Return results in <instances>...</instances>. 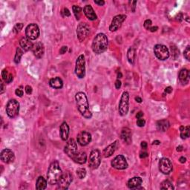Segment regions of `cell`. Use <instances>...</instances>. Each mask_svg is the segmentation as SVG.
<instances>
[{
  "mask_svg": "<svg viewBox=\"0 0 190 190\" xmlns=\"http://www.w3.org/2000/svg\"><path fill=\"white\" fill-rule=\"evenodd\" d=\"M127 57H128V60L129 63L134 64L135 63V57H136V51L135 49L133 47H131L128 49V53H127Z\"/></svg>",
  "mask_w": 190,
  "mask_h": 190,
  "instance_id": "f546056e",
  "label": "cell"
},
{
  "mask_svg": "<svg viewBox=\"0 0 190 190\" xmlns=\"http://www.w3.org/2000/svg\"><path fill=\"white\" fill-rule=\"evenodd\" d=\"M152 144H155V145H159V144H161V142H160L159 141H155L153 143H152Z\"/></svg>",
  "mask_w": 190,
  "mask_h": 190,
  "instance_id": "6125c7cd",
  "label": "cell"
},
{
  "mask_svg": "<svg viewBox=\"0 0 190 190\" xmlns=\"http://www.w3.org/2000/svg\"><path fill=\"white\" fill-rule=\"evenodd\" d=\"M121 81L119 80H118L115 82V87H116L117 89H119V88H120L121 87Z\"/></svg>",
  "mask_w": 190,
  "mask_h": 190,
  "instance_id": "7dc6e473",
  "label": "cell"
},
{
  "mask_svg": "<svg viewBox=\"0 0 190 190\" xmlns=\"http://www.w3.org/2000/svg\"><path fill=\"white\" fill-rule=\"evenodd\" d=\"M77 175L78 178L80 179H83L86 176V170L84 168H79L77 170Z\"/></svg>",
  "mask_w": 190,
  "mask_h": 190,
  "instance_id": "e575fe53",
  "label": "cell"
},
{
  "mask_svg": "<svg viewBox=\"0 0 190 190\" xmlns=\"http://www.w3.org/2000/svg\"><path fill=\"white\" fill-rule=\"evenodd\" d=\"M158 166H159V170L164 175H168L172 171V162L168 158H161Z\"/></svg>",
  "mask_w": 190,
  "mask_h": 190,
  "instance_id": "5bb4252c",
  "label": "cell"
},
{
  "mask_svg": "<svg viewBox=\"0 0 190 190\" xmlns=\"http://www.w3.org/2000/svg\"><path fill=\"white\" fill-rule=\"evenodd\" d=\"M113 168L119 170H123L128 167V163L123 155H118L115 157L111 163Z\"/></svg>",
  "mask_w": 190,
  "mask_h": 190,
  "instance_id": "8fae6325",
  "label": "cell"
},
{
  "mask_svg": "<svg viewBox=\"0 0 190 190\" xmlns=\"http://www.w3.org/2000/svg\"><path fill=\"white\" fill-rule=\"evenodd\" d=\"M67 50H68V47H67V46H62V48H60V54H65V52L67 51Z\"/></svg>",
  "mask_w": 190,
  "mask_h": 190,
  "instance_id": "f6af8a7d",
  "label": "cell"
},
{
  "mask_svg": "<svg viewBox=\"0 0 190 190\" xmlns=\"http://www.w3.org/2000/svg\"><path fill=\"white\" fill-rule=\"evenodd\" d=\"M32 52L34 55L38 59H40L43 57L44 53H45V47L44 45L41 42H37L33 45Z\"/></svg>",
  "mask_w": 190,
  "mask_h": 190,
  "instance_id": "ac0fdd59",
  "label": "cell"
},
{
  "mask_svg": "<svg viewBox=\"0 0 190 190\" xmlns=\"http://www.w3.org/2000/svg\"><path fill=\"white\" fill-rule=\"evenodd\" d=\"M23 28V24L22 23H16L14 27V29H13V31L15 34H18L21 31V30Z\"/></svg>",
  "mask_w": 190,
  "mask_h": 190,
  "instance_id": "8d00e7d4",
  "label": "cell"
},
{
  "mask_svg": "<svg viewBox=\"0 0 190 190\" xmlns=\"http://www.w3.org/2000/svg\"><path fill=\"white\" fill-rule=\"evenodd\" d=\"M120 138L123 141L126 143L127 144H130L131 143V131L128 128L125 127L121 131Z\"/></svg>",
  "mask_w": 190,
  "mask_h": 190,
  "instance_id": "d6986e66",
  "label": "cell"
},
{
  "mask_svg": "<svg viewBox=\"0 0 190 190\" xmlns=\"http://www.w3.org/2000/svg\"><path fill=\"white\" fill-rule=\"evenodd\" d=\"M73 181L71 174L69 172H62L60 178L57 183V189H67Z\"/></svg>",
  "mask_w": 190,
  "mask_h": 190,
  "instance_id": "9c48e42d",
  "label": "cell"
},
{
  "mask_svg": "<svg viewBox=\"0 0 190 190\" xmlns=\"http://www.w3.org/2000/svg\"><path fill=\"white\" fill-rule=\"evenodd\" d=\"M148 156V155L147 152H142V153H141V155H140V158H147Z\"/></svg>",
  "mask_w": 190,
  "mask_h": 190,
  "instance_id": "db71d44e",
  "label": "cell"
},
{
  "mask_svg": "<svg viewBox=\"0 0 190 190\" xmlns=\"http://www.w3.org/2000/svg\"><path fill=\"white\" fill-rule=\"evenodd\" d=\"M101 163L100 152L98 148H94L91 151L89 155L88 165L92 169H97L100 166Z\"/></svg>",
  "mask_w": 190,
  "mask_h": 190,
  "instance_id": "277c9868",
  "label": "cell"
},
{
  "mask_svg": "<svg viewBox=\"0 0 190 190\" xmlns=\"http://www.w3.org/2000/svg\"><path fill=\"white\" fill-rule=\"evenodd\" d=\"M171 52H172V56H173V57L175 58V59H176L178 56H179V50H178V48H177V47L175 46V45L171 46Z\"/></svg>",
  "mask_w": 190,
  "mask_h": 190,
  "instance_id": "d590c367",
  "label": "cell"
},
{
  "mask_svg": "<svg viewBox=\"0 0 190 190\" xmlns=\"http://www.w3.org/2000/svg\"><path fill=\"white\" fill-rule=\"evenodd\" d=\"M183 17H184V16H183V14H181V13H180V14H178V15L176 16V19H177V20H178V21H180V22H181V21H182Z\"/></svg>",
  "mask_w": 190,
  "mask_h": 190,
  "instance_id": "f5cc1de1",
  "label": "cell"
},
{
  "mask_svg": "<svg viewBox=\"0 0 190 190\" xmlns=\"http://www.w3.org/2000/svg\"><path fill=\"white\" fill-rule=\"evenodd\" d=\"M91 139H92L91 135L86 131H81L77 135V142L82 146L88 145L91 143Z\"/></svg>",
  "mask_w": 190,
  "mask_h": 190,
  "instance_id": "2e32d148",
  "label": "cell"
},
{
  "mask_svg": "<svg viewBox=\"0 0 190 190\" xmlns=\"http://www.w3.org/2000/svg\"><path fill=\"white\" fill-rule=\"evenodd\" d=\"M19 45H20L21 48L24 51H28L30 50H32L33 45L34 44L31 42V39H29L27 37H22V39L19 41Z\"/></svg>",
  "mask_w": 190,
  "mask_h": 190,
  "instance_id": "44dd1931",
  "label": "cell"
},
{
  "mask_svg": "<svg viewBox=\"0 0 190 190\" xmlns=\"http://www.w3.org/2000/svg\"><path fill=\"white\" fill-rule=\"evenodd\" d=\"M75 74L80 79H82L85 76V57L82 54L78 57L76 61Z\"/></svg>",
  "mask_w": 190,
  "mask_h": 190,
  "instance_id": "5b68a950",
  "label": "cell"
},
{
  "mask_svg": "<svg viewBox=\"0 0 190 190\" xmlns=\"http://www.w3.org/2000/svg\"><path fill=\"white\" fill-rule=\"evenodd\" d=\"M184 57H185L187 60L189 61V59H190V47H189V45H188V46L186 48V49L184 50Z\"/></svg>",
  "mask_w": 190,
  "mask_h": 190,
  "instance_id": "74e56055",
  "label": "cell"
},
{
  "mask_svg": "<svg viewBox=\"0 0 190 190\" xmlns=\"http://www.w3.org/2000/svg\"><path fill=\"white\" fill-rule=\"evenodd\" d=\"M62 174V172L59 162L57 161H53L48 168V173H47V181L50 185H56L57 184Z\"/></svg>",
  "mask_w": 190,
  "mask_h": 190,
  "instance_id": "7a4b0ae2",
  "label": "cell"
},
{
  "mask_svg": "<svg viewBox=\"0 0 190 190\" xmlns=\"http://www.w3.org/2000/svg\"><path fill=\"white\" fill-rule=\"evenodd\" d=\"M143 180L140 177H134L131 178L127 183V186L129 189H138L142 184Z\"/></svg>",
  "mask_w": 190,
  "mask_h": 190,
  "instance_id": "603a6c76",
  "label": "cell"
},
{
  "mask_svg": "<svg viewBox=\"0 0 190 190\" xmlns=\"http://www.w3.org/2000/svg\"><path fill=\"white\" fill-rule=\"evenodd\" d=\"M76 103L77 105L78 111H80L82 116L86 119H91L92 117L91 111L89 109V104H88V98L85 93L80 91L77 92L75 95Z\"/></svg>",
  "mask_w": 190,
  "mask_h": 190,
  "instance_id": "6da1fadb",
  "label": "cell"
},
{
  "mask_svg": "<svg viewBox=\"0 0 190 190\" xmlns=\"http://www.w3.org/2000/svg\"><path fill=\"white\" fill-rule=\"evenodd\" d=\"M136 4H137V1H134V2H132V6H131V11H132V12H135V11Z\"/></svg>",
  "mask_w": 190,
  "mask_h": 190,
  "instance_id": "f907efd6",
  "label": "cell"
},
{
  "mask_svg": "<svg viewBox=\"0 0 190 190\" xmlns=\"http://www.w3.org/2000/svg\"><path fill=\"white\" fill-rule=\"evenodd\" d=\"M19 111V103L18 101L13 99L8 102L6 105V112L9 118H14L16 117Z\"/></svg>",
  "mask_w": 190,
  "mask_h": 190,
  "instance_id": "52a82bcc",
  "label": "cell"
},
{
  "mask_svg": "<svg viewBox=\"0 0 190 190\" xmlns=\"http://www.w3.org/2000/svg\"><path fill=\"white\" fill-rule=\"evenodd\" d=\"M73 12H74V16H75L77 20H79L81 16V11H82V8L80 6H77V5H74L72 7Z\"/></svg>",
  "mask_w": 190,
  "mask_h": 190,
  "instance_id": "d6a6232c",
  "label": "cell"
},
{
  "mask_svg": "<svg viewBox=\"0 0 190 190\" xmlns=\"http://www.w3.org/2000/svg\"><path fill=\"white\" fill-rule=\"evenodd\" d=\"M60 133L61 139L63 141H65L68 138L69 135V126L67 124L66 122H63L62 125H60Z\"/></svg>",
  "mask_w": 190,
  "mask_h": 190,
  "instance_id": "cb8c5ba5",
  "label": "cell"
},
{
  "mask_svg": "<svg viewBox=\"0 0 190 190\" xmlns=\"http://www.w3.org/2000/svg\"><path fill=\"white\" fill-rule=\"evenodd\" d=\"M15 94H16L17 96L19 97V98H22L23 96V91L22 89H20V88H17L15 91Z\"/></svg>",
  "mask_w": 190,
  "mask_h": 190,
  "instance_id": "7bdbcfd3",
  "label": "cell"
},
{
  "mask_svg": "<svg viewBox=\"0 0 190 190\" xmlns=\"http://www.w3.org/2000/svg\"><path fill=\"white\" fill-rule=\"evenodd\" d=\"M13 79H14V77H13V75L12 74H9V75H8V78H7L5 82H7V83H10V82H12Z\"/></svg>",
  "mask_w": 190,
  "mask_h": 190,
  "instance_id": "bcb514c9",
  "label": "cell"
},
{
  "mask_svg": "<svg viewBox=\"0 0 190 190\" xmlns=\"http://www.w3.org/2000/svg\"><path fill=\"white\" fill-rule=\"evenodd\" d=\"M128 100H129V94L127 91H124L121 96L120 101L119 103L118 111L121 116H125L128 111Z\"/></svg>",
  "mask_w": 190,
  "mask_h": 190,
  "instance_id": "ba28073f",
  "label": "cell"
},
{
  "mask_svg": "<svg viewBox=\"0 0 190 190\" xmlns=\"http://www.w3.org/2000/svg\"><path fill=\"white\" fill-rule=\"evenodd\" d=\"M122 77H123V75H122V74H121V72H119L118 74V79H119V78H122Z\"/></svg>",
  "mask_w": 190,
  "mask_h": 190,
  "instance_id": "be15d7a7",
  "label": "cell"
},
{
  "mask_svg": "<svg viewBox=\"0 0 190 190\" xmlns=\"http://www.w3.org/2000/svg\"><path fill=\"white\" fill-rule=\"evenodd\" d=\"M116 144H117V142L113 143L110 144L109 146H108L103 150V155L104 158H109V157H111L113 154L115 153V149H116Z\"/></svg>",
  "mask_w": 190,
  "mask_h": 190,
  "instance_id": "d4e9b609",
  "label": "cell"
},
{
  "mask_svg": "<svg viewBox=\"0 0 190 190\" xmlns=\"http://www.w3.org/2000/svg\"><path fill=\"white\" fill-rule=\"evenodd\" d=\"M94 3L100 5V6H103V5H105V2H104V1H95V0H94Z\"/></svg>",
  "mask_w": 190,
  "mask_h": 190,
  "instance_id": "c3c4849f",
  "label": "cell"
},
{
  "mask_svg": "<svg viewBox=\"0 0 190 190\" xmlns=\"http://www.w3.org/2000/svg\"><path fill=\"white\" fill-rule=\"evenodd\" d=\"M24 51L21 48H16V52L15 54V57H14V62L16 63H19L20 62V60L22 58V55H23Z\"/></svg>",
  "mask_w": 190,
  "mask_h": 190,
  "instance_id": "1f68e13d",
  "label": "cell"
},
{
  "mask_svg": "<svg viewBox=\"0 0 190 190\" xmlns=\"http://www.w3.org/2000/svg\"><path fill=\"white\" fill-rule=\"evenodd\" d=\"M8 75H9V74L8 73V71H7L6 69H4L3 71H2V79H3L5 81H6V80H7V78H8Z\"/></svg>",
  "mask_w": 190,
  "mask_h": 190,
  "instance_id": "b9f144b4",
  "label": "cell"
},
{
  "mask_svg": "<svg viewBox=\"0 0 190 190\" xmlns=\"http://www.w3.org/2000/svg\"><path fill=\"white\" fill-rule=\"evenodd\" d=\"M179 161L181 163H184L186 162V158H184V157H181L179 159Z\"/></svg>",
  "mask_w": 190,
  "mask_h": 190,
  "instance_id": "6f0895ef",
  "label": "cell"
},
{
  "mask_svg": "<svg viewBox=\"0 0 190 190\" xmlns=\"http://www.w3.org/2000/svg\"><path fill=\"white\" fill-rule=\"evenodd\" d=\"M126 16L123 14H120V15L115 16L113 18L111 23L109 26V30L111 31H116L119 29L122 25L123 22L125 20Z\"/></svg>",
  "mask_w": 190,
  "mask_h": 190,
  "instance_id": "9a60e30c",
  "label": "cell"
},
{
  "mask_svg": "<svg viewBox=\"0 0 190 190\" xmlns=\"http://www.w3.org/2000/svg\"><path fill=\"white\" fill-rule=\"evenodd\" d=\"M158 28L157 26H154V27L151 26V28H150L149 31H151V32H155V31H158Z\"/></svg>",
  "mask_w": 190,
  "mask_h": 190,
  "instance_id": "9f6ffc18",
  "label": "cell"
},
{
  "mask_svg": "<svg viewBox=\"0 0 190 190\" xmlns=\"http://www.w3.org/2000/svg\"><path fill=\"white\" fill-rule=\"evenodd\" d=\"M135 100H136L138 103H141L142 102V99H141V98H139V97H137V98H135Z\"/></svg>",
  "mask_w": 190,
  "mask_h": 190,
  "instance_id": "680465c9",
  "label": "cell"
},
{
  "mask_svg": "<svg viewBox=\"0 0 190 190\" xmlns=\"http://www.w3.org/2000/svg\"><path fill=\"white\" fill-rule=\"evenodd\" d=\"M108 38L105 34H98L94 38L92 42V50L95 54H100L105 52L108 48Z\"/></svg>",
  "mask_w": 190,
  "mask_h": 190,
  "instance_id": "3957f363",
  "label": "cell"
},
{
  "mask_svg": "<svg viewBox=\"0 0 190 190\" xmlns=\"http://www.w3.org/2000/svg\"><path fill=\"white\" fill-rule=\"evenodd\" d=\"M141 148L145 149V148H147V143L146 142V141H142V142H141Z\"/></svg>",
  "mask_w": 190,
  "mask_h": 190,
  "instance_id": "11a10c76",
  "label": "cell"
},
{
  "mask_svg": "<svg viewBox=\"0 0 190 190\" xmlns=\"http://www.w3.org/2000/svg\"><path fill=\"white\" fill-rule=\"evenodd\" d=\"M47 182L48 181L42 176H39L37 178V183H36V189L38 190L45 189L47 187Z\"/></svg>",
  "mask_w": 190,
  "mask_h": 190,
  "instance_id": "83f0119b",
  "label": "cell"
},
{
  "mask_svg": "<svg viewBox=\"0 0 190 190\" xmlns=\"http://www.w3.org/2000/svg\"><path fill=\"white\" fill-rule=\"evenodd\" d=\"M4 92V84L3 82H1V94Z\"/></svg>",
  "mask_w": 190,
  "mask_h": 190,
  "instance_id": "91938a15",
  "label": "cell"
},
{
  "mask_svg": "<svg viewBox=\"0 0 190 190\" xmlns=\"http://www.w3.org/2000/svg\"><path fill=\"white\" fill-rule=\"evenodd\" d=\"M32 87L30 86V85H27V86L25 87V92H26V94H31V93H32Z\"/></svg>",
  "mask_w": 190,
  "mask_h": 190,
  "instance_id": "ee69618b",
  "label": "cell"
},
{
  "mask_svg": "<svg viewBox=\"0 0 190 190\" xmlns=\"http://www.w3.org/2000/svg\"><path fill=\"white\" fill-rule=\"evenodd\" d=\"M143 117V112H142V111H139L138 113H137V115H136L137 119H138V118H142Z\"/></svg>",
  "mask_w": 190,
  "mask_h": 190,
  "instance_id": "816d5d0a",
  "label": "cell"
},
{
  "mask_svg": "<svg viewBox=\"0 0 190 190\" xmlns=\"http://www.w3.org/2000/svg\"><path fill=\"white\" fill-rule=\"evenodd\" d=\"M178 77H179L181 83L187 84L189 82V72L187 69L184 68V69L181 70V71H180Z\"/></svg>",
  "mask_w": 190,
  "mask_h": 190,
  "instance_id": "4316f807",
  "label": "cell"
},
{
  "mask_svg": "<svg viewBox=\"0 0 190 190\" xmlns=\"http://www.w3.org/2000/svg\"><path fill=\"white\" fill-rule=\"evenodd\" d=\"M0 157H1L2 162L5 163H11L14 162L15 160L14 151L9 148H5V149L2 150Z\"/></svg>",
  "mask_w": 190,
  "mask_h": 190,
  "instance_id": "e0dca14e",
  "label": "cell"
},
{
  "mask_svg": "<svg viewBox=\"0 0 190 190\" xmlns=\"http://www.w3.org/2000/svg\"><path fill=\"white\" fill-rule=\"evenodd\" d=\"M151 24H152V22L150 19H146V20L144 22V28L146 30H149L150 28L151 27Z\"/></svg>",
  "mask_w": 190,
  "mask_h": 190,
  "instance_id": "f35d334b",
  "label": "cell"
},
{
  "mask_svg": "<svg viewBox=\"0 0 190 190\" xmlns=\"http://www.w3.org/2000/svg\"><path fill=\"white\" fill-rule=\"evenodd\" d=\"M90 33V28L85 23H80L77 28V35L80 42H83Z\"/></svg>",
  "mask_w": 190,
  "mask_h": 190,
  "instance_id": "7c38bea8",
  "label": "cell"
},
{
  "mask_svg": "<svg viewBox=\"0 0 190 190\" xmlns=\"http://www.w3.org/2000/svg\"><path fill=\"white\" fill-rule=\"evenodd\" d=\"M83 12L85 14V16L89 19V20H95L97 19L98 16H97L96 14L94 12V9L91 7V5H85V8H83Z\"/></svg>",
  "mask_w": 190,
  "mask_h": 190,
  "instance_id": "ffe728a7",
  "label": "cell"
},
{
  "mask_svg": "<svg viewBox=\"0 0 190 190\" xmlns=\"http://www.w3.org/2000/svg\"><path fill=\"white\" fill-rule=\"evenodd\" d=\"M183 150V146H179L177 147V151H181Z\"/></svg>",
  "mask_w": 190,
  "mask_h": 190,
  "instance_id": "94428289",
  "label": "cell"
},
{
  "mask_svg": "<svg viewBox=\"0 0 190 190\" xmlns=\"http://www.w3.org/2000/svg\"><path fill=\"white\" fill-rule=\"evenodd\" d=\"M26 37L31 40H36L39 36V26L35 23H31L25 29Z\"/></svg>",
  "mask_w": 190,
  "mask_h": 190,
  "instance_id": "30bf717a",
  "label": "cell"
},
{
  "mask_svg": "<svg viewBox=\"0 0 190 190\" xmlns=\"http://www.w3.org/2000/svg\"><path fill=\"white\" fill-rule=\"evenodd\" d=\"M161 189H169L172 190L174 189V186L172 184V183L170 182L169 181H164L161 184Z\"/></svg>",
  "mask_w": 190,
  "mask_h": 190,
  "instance_id": "836d02e7",
  "label": "cell"
},
{
  "mask_svg": "<svg viewBox=\"0 0 190 190\" xmlns=\"http://www.w3.org/2000/svg\"><path fill=\"white\" fill-rule=\"evenodd\" d=\"M154 53L160 60H166L169 57V51L164 45L157 44L154 47Z\"/></svg>",
  "mask_w": 190,
  "mask_h": 190,
  "instance_id": "8992f818",
  "label": "cell"
},
{
  "mask_svg": "<svg viewBox=\"0 0 190 190\" xmlns=\"http://www.w3.org/2000/svg\"><path fill=\"white\" fill-rule=\"evenodd\" d=\"M146 124V120L142 118H138L137 120V125L139 127H143Z\"/></svg>",
  "mask_w": 190,
  "mask_h": 190,
  "instance_id": "ab89813d",
  "label": "cell"
},
{
  "mask_svg": "<svg viewBox=\"0 0 190 190\" xmlns=\"http://www.w3.org/2000/svg\"><path fill=\"white\" fill-rule=\"evenodd\" d=\"M72 160L75 163H77L79 164H84L87 161V155L85 151H77Z\"/></svg>",
  "mask_w": 190,
  "mask_h": 190,
  "instance_id": "7402d4cb",
  "label": "cell"
},
{
  "mask_svg": "<svg viewBox=\"0 0 190 190\" xmlns=\"http://www.w3.org/2000/svg\"><path fill=\"white\" fill-rule=\"evenodd\" d=\"M169 122L167 120H161L157 122V128L161 131H166L169 128Z\"/></svg>",
  "mask_w": 190,
  "mask_h": 190,
  "instance_id": "f1b7e54d",
  "label": "cell"
},
{
  "mask_svg": "<svg viewBox=\"0 0 190 190\" xmlns=\"http://www.w3.org/2000/svg\"><path fill=\"white\" fill-rule=\"evenodd\" d=\"M62 15L63 16H71V13H70L69 10L68 8H63L62 11Z\"/></svg>",
  "mask_w": 190,
  "mask_h": 190,
  "instance_id": "60d3db41",
  "label": "cell"
},
{
  "mask_svg": "<svg viewBox=\"0 0 190 190\" xmlns=\"http://www.w3.org/2000/svg\"><path fill=\"white\" fill-rule=\"evenodd\" d=\"M181 131V137L182 139H186L189 137V126H181L180 127Z\"/></svg>",
  "mask_w": 190,
  "mask_h": 190,
  "instance_id": "4dcf8cb0",
  "label": "cell"
},
{
  "mask_svg": "<svg viewBox=\"0 0 190 190\" xmlns=\"http://www.w3.org/2000/svg\"><path fill=\"white\" fill-rule=\"evenodd\" d=\"M64 151L71 159L74 158V155L77 152V144L74 139L71 138L67 142L66 145L65 146V148H64Z\"/></svg>",
  "mask_w": 190,
  "mask_h": 190,
  "instance_id": "4fadbf2b",
  "label": "cell"
},
{
  "mask_svg": "<svg viewBox=\"0 0 190 190\" xmlns=\"http://www.w3.org/2000/svg\"><path fill=\"white\" fill-rule=\"evenodd\" d=\"M49 85L51 88H55V89H60V88H62V86H63V82H62L61 78L57 77L52 78V79L50 80Z\"/></svg>",
  "mask_w": 190,
  "mask_h": 190,
  "instance_id": "484cf974",
  "label": "cell"
},
{
  "mask_svg": "<svg viewBox=\"0 0 190 190\" xmlns=\"http://www.w3.org/2000/svg\"><path fill=\"white\" fill-rule=\"evenodd\" d=\"M172 87L168 86V87H166V88L165 92L166 93V94H170V93H172Z\"/></svg>",
  "mask_w": 190,
  "mask_h": 190,
  "instance_id": "681fc988",
  "label": "cell"
}]
</instances>
